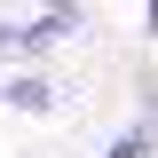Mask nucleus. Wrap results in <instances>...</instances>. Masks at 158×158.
<instances>
[{
	"label": "nucleus",
	"mask_w": 158,
	"mask_h": 158,
	"mask_svg": "<svg viewBox=\"0 0 158 158\" xmlns=\"http://www.w3.org/2000/svg\"><path fill=\"white\" fill-rule=\"evenodd\" d=\"M0 103H8V111H24V118H48V111H56V87H48L40 71H16L8 87H0Z\"/></svg>",
	"instance_id": "1"
},
{
	"label": "nucleus",
	"mask_w": 158,
	"mask_h": 158,
	"mask_svg": "<svg viewBox=\"0 0 158 158\" xmlns=\"http://www.w3.org/2000/svg\"><path fill=\"white\" fill-rule=\"evenodd\" d=\"M150 142H158V118H142V127H127V135H118L103 158H150Z\"/></svg>",
	"instance_id": "2"
},
{
	"label": "nucleus",
	"mask_w": 158,
	"mask_h": 158,
	"mask_svg": "<svg viewBox=\"0 0 158 158\" xmlns=\"http://www.w3.org/2000/svg\"><path fill=\"white\" fill-rule=\"evenodd\" d=\"M32 8H79V0H32Z\"/></svg>",
	"instance_id": "3"
},
{
	"label": "nucleus",
	"mask_w": 158,
	"mask_h": 158,
	"mask_svg": "<svg viewBox=\"0 0 158 158\" xmlns=\"http://www.w3.org/2000/svg\"><path fill=\"white\" fill-rule=\"evenodd\" d=\"M142 16H150V32H158V0H142Z\"/></svg>",
	"instance_id": "4"
}]
</instances>
